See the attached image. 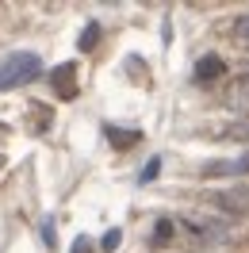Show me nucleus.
Returning a JSON list of instances; mask_svg holds the SVG:
<instances>
[{"instance_id": "obj_6", "label": "nucleus", "mask_w": 249, "mask_h": 253, "mask_svg": "<svg viewBox=\"0 0 249 253\" xmlns=\"http://www.w3.org/2000/svg\"><path fill=\"white\" fill-rule=\"evenodd\" d=\"M226 73V65H222V58L218 54H203L200 62H196V81H215Z\"/></svg>"}, {"instance_id": "obj_4", "label": "nucleus", "mask_w": 249, "mask_h": 253, "mask_svg": "<svg viewBox=\"0 0 249 253\" xmlns=\"http://www.w3.org/2000/svg\"><path fill=\"white\" fill-rule=\"evenodd\" d=\"M200 173L203 176H246L249 173V150L242 158H230V161H207Z\"/></svg>"}, {"instance_id": "obj_5", "label": "nucleus", "mask_w": 249, "mask_h": 253, "mask_svg": "<svg viewBox=\"0 0 249 253\" xmlns=\"http://www.w3.org/2000/svg\"><path fill=\"white\" fill-rule=\"evenodd\" d=\"M50 84H54V92L62 96V100H73L77 96V73H73V65L65 62L54 69V77H50Z\"/></svg>"}, {"instance_id": "obj_14", "label": "nucleus", "mask_w": 249, "mask_h": 253, "mask_svg": "<svg viewBox=\"0 0 249 253\" xmlns=\"http://www.w3.org/2000/svg\"><path fill=\"white\" fill-rule=\"evenodd\" d=\"M73 253H92V242H88V238H77V246H73Z\"/></svg>"}, {"instance_id": "obj_10", "label": "nucleus", "mask_w": 249, "mask_h": 253, "mask_svg": "<svg viewBox=\"0 0 249 253\" xmlns=\"http://www.w3.org/2000/svg\"><path fill=\"white\" fill-rule=\"evenodd\" d=\"M119 242H123V234H119V230H108V234H104V242H100V250H104V253H115V246H119Z\"/></svg>"}, {"instance_id": "obj_11", "label": "nucleus", "mask_w": 249, "mask_h": 253, "mask_svg": "<svg viewBox=\"0 0 249 253\" xmlns=\"http://www.w3.org/2000/svg\"><path fill=\"white\" fill-rule=\"evenodd\" d=\"M226 138H249V123H234L226 130Z\"/></svg>"}, {"instance_id": "obj_7", "label": "nucleus", "mask_w": 249, "mask_h": 253, "mask_svg": "<svg viewBox=\"0 0 249 253\" xmlns=\"http://www.w3.org/2000/svg\"><path fill=\"white\" fill-rule=\"evenodd\" d=\"M96 35H100V23H88L84 35H81V50H92L96 46Z\"/></svg>"}, {"instance_id": "obj_13", "label": "nucleus", "mask_w": 249, "mask_h": 253, "mask_svg": "<svg viewBox=\"0 0 249 253\" xmlns=\"http://www.w3.org/2000/svg\"><path fill=\"white\" fill-rule=\"evenodd\" d=\"M108 134H111V142H119V146H126V142H134V138H138V134H119V130H115V126H111Z\"/></svg>"}, {"instance_id": "obj_15", "label": "nucleus", "mask_w": 249, "mask_h": 253, "mask_svg": "<svg viewBox=\"0 0 249 253\" xmlns=\"http://www.w3.org/2000/svg\"><path fill=\"white\" fill-rule=\"evenodd\" d=\"M169 234H172L169 222H157V242H161V238H169Z\"/></svg>"}, {"instance_id": "obj_3", "label": "nucleus", "mask_w": 249, "mask_h": 253, "mask_svg": "<svg viewBox=\"0 0 249 253\" xmlns=\"http://www.w3.org/2000/svg\"><path fill=\"white\" fill-rule=\"evenodd\" d=\"M184 226L192 230L196 238H203V242H226L230 238V226H226V219H207V215H188Z\"/></svg>"}, {"instance_id": "obj_1", "label": "nucleus", "mask_w": 249, "mask_h": 253, "mask_svg": "<svg viewBox=\"0 0 249 253\" xmlns=\"http://www.w3.org/2000/svg\"><path fill=\"white\" fill-rule=\"evenodd\" d=\"M39 73H42V58H39V54H31V50H12V54L0 58V92H4V88L31 84V81H39Z\"/></svg>"}, {"instance_id": "obj_9", "label": "nucleus", "mask_w": 249, "mask_h": 253, "mask_svg": "<svg viewBox=\"0 0 249 253\" xmlns=\"http://www.w3.org/2000/svg\"><path fill=\"white\" fill-rule=\"evenodd\" d=\"M234 35H238L242 42H249V12H242V16L234 19Z\"/></svg>"}, {"instance_id": "obj_12", "label": "nucleus", "mask_w": 249, "mask_h": 253, "mask_svg": "<svg viewBox=\"0 0 249 253\" xmlns=\"http://www.w3.org/2000/svg\"><path fill=\"white\" fill-rule=\"evenodd\" d=\"M157 169H161V161H150V165H146V169H142V184H146V180H154V176H157Z\"/></svg>"}, {"instance_id": "obj_2", "label": "nucleus", "mask_w": 249, "mask_h": 253, "mask_svg": "<svg viewBox=\"0 0 249 253\" xmlns=\"http://www.w3.org/2000/svg\"><path fill=\"white\" fill-rule=\"evenodd\" d=\"M211 204L226 215V219H246L249 215V184H234V188H215Z\"/></svg>"}, {"instance_id": "obj_8", "label": "nucleus", "mask_w": 249, "mask_h": 253, "mask_svg": "<svg viewBox=\"0 0 249 253\" xmlns=\"http://www.w3.org/2000/svg\"><path fill=\"white\" fill-rule=\"evenodd\" d=\"M230 92H234V100H249V73H242V77L234 81Z\"/></svg>"}]
</instances>
